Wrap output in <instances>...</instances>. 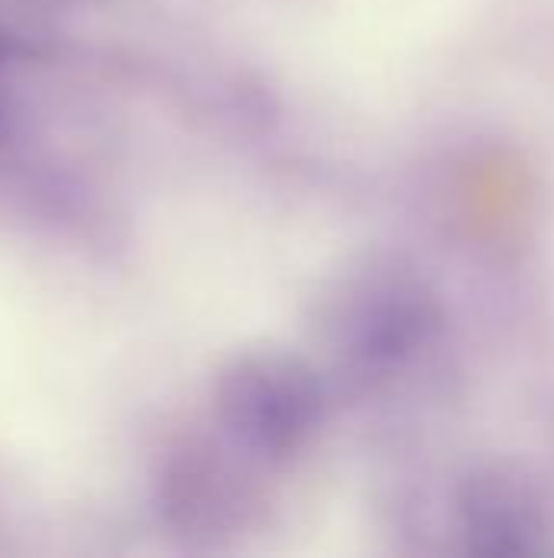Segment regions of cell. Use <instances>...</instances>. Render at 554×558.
<instances>
[{"instance_id":"obj_1","label":"cell","mask_w":554,"mask_h":558,"mask_svg":"<svg viewBox=\"0 0 554 558\" xmlns=\"http://www.w3.org/2000/svg\"><path fill=\"white\" fill-rule=\"evenodd\" d=\"M0 128H3V108H0Z\"/></svg>"}]
</instances>
